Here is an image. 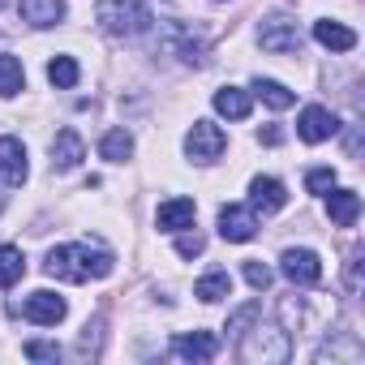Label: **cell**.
<instances>
[{"label":"cell","mask_w":365,"mask_h":365,"mask_svg":"<svg viewBox=\"0 0 365 365\" xmlns=\"http://www.w3.org/2000/svg\"><path fill=\"white\" fill-rule=\"evenodd\" d=\"M250 108H254V103H250L245 91H237V86H220V91H215V112H220V116H228V120H245Z\"/></svg>","instance_id":"obj_18"},{"label":"cell","mask_w":365,"mask_h":365,"mask_svg":"<svg viewBox=\"0 0 365 365\" xmlns=\"http://www.w3.org/2000/svg\"><path fill=\"white\" fill-rule=\"evenodd\" d=\"M26 275V258L18 245H0V288H14Z\"/></svg>","instance_id":"obj_22"},{"label":"cell","mask_w":365,"mask_h":365,"mask_svg":"<svg viewBox=\"0 0 365 365\" xmlns=\"http://www.w3.org/2000/svg\"><path fill=\"white\" fill-rule=\"evenodd\" d=\"M5 5H9V0H0V9H5Z\"/></svg>","instance_id":"obj_31"},{"label":"cell","mask_w":365,"mask_h":365,"mask_svg":"<svg viewBox=\"0 0 365 365\" xmlns=\"http://www.w3.org/2000/svg\"><path fill=\"white\" fill-rule=\"evenodd\" d=\"M22 86H26L22 61H18V56H0V99H14Z\"/></svg>","instance_id":"obj_24"},{"label":"cell","mask_w":365,"mask_h":365,"mask_svg":"<svg viewBox=\"0 0 365 365\" xmlns=\"http://www.w3.org/2000/svg\"><path fill=\"white\" fill-rule=\"evenodd\" d=\"M95 18L108 35L116 39H133V35H146L150 31V9H146V0H99L95 5Z\"/></svg>","instance_id":"obj_3"},{"label":"cell","mask_w":365,"mask_h":365,"mask_svg":"<svg viewBox=\"0 0 365 365\" xmlns=\"http://www.w3.org/2000/svg\"><path fill=\"white\" fill-rule=\"evenodd\" d=\"M82 159H86L82 133H78V129H61V133L52 138V168H56V172H69V168H78Z\"/></svg>","instance_id":"obj_12"},{"label":"cell","mask_w":365,"mask_h":365,"mask_svg":"<svg viewBox=\"0 0 365 365\" xmlns=\"http://www.w3.org/2000/svg\"><path fill=\"white\" fill-rule=\"evenodd\" d=\"M202 250H207L202 232H185V228H180V237H176V254H180V258H198Z\"/></svg>","instance_id":"obj_27"},{"label":"cell","mask_w":365,"mask_h":365,"mask_svg":"<svg viewBox=\"0 0 365 365\" xmlns=\"http://www.w3.org/2000/svg\"><path fill=\"white\" fill-rule=\"evenodd\" d=\"M254 232H258V215H254V207H237V202H228L224 211H220V237L224 241H254Z\"/></svg>","instance_id":"obj_8"},{"label":"cell","mask_w":365,"mask_h":365,"mask_svg":"<svg viewBox=\"0 0 365 365\" xmlns=\"http://www.w3.org/2000/svg\"><path fill=\"white\" fill-rule=\"evenodd\" d=\"M331 185H335V168H309V176H305L309 194H327Z\"/></svg>","instance_id":"obj_26"},{"label":"cell","mask_w":365,"mask_h":365,"mask_svg":"<svg viewBox=\"0 0 365 365\" xmlns=\"http://www.w3.org/2000/svg\"><path fill=\"white\" fill-rule=\"evenodd\" d=\"M250 202H254V211H262V215L284 211V202H288L284 180H275V176H254V180H250Z\"/></svg>","instance_id":"obj_10"},{"label":"cell","mask_w":365,"mask_h":365,"mask_svg":"<svg viewBox=\"0 0 365 365\" xmlns=\"http://www.w3.org/2000/svg\"><path fill=\"white\" fill-rule=\"evenodd\" d=\"M172 43H176V52H180V61H185V65H202L207 61V43L194 39L185 26H172Z\"/></svg>","instance_id":"obj_25"},{"label":"cell","mask_w":365,"mask_h":365,"mask_svg":"<svg viewBox=\"0 0 365 365\" xmlns=\"http://www.w3.org/2000/svg\"><path fill=\"white\" fill-rule=\"evenodd\" d=\"M172 352H176L180 361H211V356L220 352V339H215L211 331H194V335H176V339H172Z\"/></svg>","instance_id":"obj_15"},{"label":"cell","mask_w":365,"mask_h":365,"mask_svg":"<svg viewBox=\"0 0 365 365\" xmlns=\"http://www.w3.org/2000/svg\"><path fill=\"white\" fill-rule=\"evenodd\" d=\"M228 292H232V279H228V271H207V275L194 284V297H198V301H207V305L224 301Z\"/></svg>","instance_id":"obj_20"},{"label":"cell","mask_w":365,"mask_h":365,"mask_svg":"<svg viewBox=\"0 0 365 365\" xmlns=\"http://www.w3.org/2000/svg\"><path fill=\"white\" fill-rule=\"evenodd\" d=\"M327 215H331L335 228H352V224L361 220V194L331 185V190H327Z\"/></svg>","instance_id":"obj_13"},{"label":"cell","mask_w":365,"mask_h":365,"mask_svg":"<svg viewBox=\"0 0 365 365\" xmlns=\"http://www.w3.org/2000/svg\"><path fill=\"white\" fill-rule=\"evenodd\" d=\"M78 78H82V69H78L73 56H56V61H48V82H52L56 91H73Z\"/></svg>","instance_id":"obj_23"},{"label":"cell","mask_w":365,"mask_h":365,"mask_svg":"<svg viewBox=\"0 0 365 365\" xmlns=\"http://www.w3.org/2000/svg\"><path fill=\"white\" fill-rule=\"evenodd\" d=\"M65 297H56V292H48V288H39V292H31L26 297V305H22V314L31 318V322H39V327H56L61 318H65Z\"/></svg>","instance_id":"obj_9"},{"label":"cell","mask_w":365,"mask_h":365,"mask_svg":"<svg viewBox=\"0 0 365 365\" xmlns=\"http://www.w3.org/2000/svg\"><path fill=\"white\" fill-rule=\"evenodd\" d=\"M194 215H198L194 198H172V202H159L155 224H159V232H180V228L194 224Z\"/></svg>","instance_id":"obj_14"},{"label":"cell","mask_w":365,"mask_h":365,"mask_svg":"<svg viewBox=\"0 0 365 365\" xmlns=\"http://www.w3.org/2000/svg\"><path fill=\"white\" fill-rule=\"evenodd\" d=\"M245 284H250L254 292H267V288H271V267H262V262H245Z\"/></svg>","instance_id":"obj_28"},{"label":"cell","mask_w":365,"mask_h":365,"mask_svg":"<svg viewBox=\"0 0 365 365\" xmlns=\"http://www.w3.org/2000/svg\"><path fill=\"white\" fill-rule=\"evenodd\" d=\"M99 155H103L108 163H125V159L133 155V138H129L125 129H108V133L99 138Z\"/></svg>","instance_id":"obj_21"},{"label":"cell","mask_w":365,"mask_h":365,"mask_svg":"<svg viewBox=\"0 0 365 365\" xmlns=\"http://www.w3.org/2000/svg\"><path fill=\"white\" fill-rule=\"evenodd\" d=\"M224 146H228V138H224V129L211 125V120H194V129L185 133V150H190V159H198V163H215V159L224 155Z\"/></svg>","instance_id":"obj_5"},{"label":"cell","mask_w":365,"mask_h":365,"mask_svg":"<svg viewBox=\"0 0 365 365\" xmlns=\"http://www.w3.org/2000/svg\"><path fill=\"white\" fill-rule=\"evenodd\" d=\"M43 271H48L52 279H65V284H86L91 275H95V279L112 275V254L99 250V245H86V241H78V245H56V250L48 254Z\"/></svg>","instance_id":"obj_1"},{"label":"cell","mask_w":365,"mask_h":365,"mask_svg":"<svg viewBox=\"0 0 365 365\" xmlns=\"http://www.w3.org/2000/svg\"><path fill=\"white\" fill-rule=\"evenodd\" d=\"M22 352H26L31 361H61V348H56V344H39V339H31Z\"/></svg>","instance_id":"obj_29"},{"label":"cell","mask_w":365,"mask_h":365,"mask_svg":"<svg viewBox=\"0 0 365 365\" xmlns=\"http://www.w3.org/2000/svg\"><path fill=\"white\" fill-rule=\"evenodd\" d=\"M279 271H284V279H292V284H301V288H314V284L322 279V262H318L314 250H284Z\"/></svg>","instance_id":"obj_7"},{"label":"cell","mask_w":365,"mask_h":365,"mask_svg":"<svg viewBox=\"0 0 365 365\" xmlns=\"http://www.w3.org/2000/svg\"><path fill=\"white\" fill-rule=\"evenodd\" d=\"M241 361H250V365H284L288 356H292V339H288V331L284 327H275V322H254V331H245L241 335Z\"/></svg>","instance_id":"obj_2"},{"label":"cell","mask_w":365,"mask_h":365,"mask_svg":"<svg viewBox=\"0 0 365 365\" xmlns=\"http://www.w3.org/2000/svg\"><path fill=\"white\" fill-rule=\"evenodd\" d=\"M254 95H258L267 108H275V112H284V108L297 103V95H292L284 82H275V78H254Z\"/></svg>","instance_id":"obj_19"},{"label":"cell","mask_w":365,"mask_h":365,"mask_svg":"<svg viewBox=\"0 0 365 365\" xmlns=\"http://www.w3.org/2000/svg\"><path fill=\"white\" fill-rule=\"evenodd\" d=\"M258 43H262V52L292 56V52H301V31H297V22H292V18L275 14V18H267V22L258 26Z\"/></svg>","instance_id":"obj_4"},{"label":"cell","mask_w":365,"mask_h":365,"mask_svg":"<svg viewBox=\"0 0 365 365\" xmlns=\"http://www.w3.org/2000/svg\"><path fill=\"white\" fill-rule=\"evenodd\" d=\"M26 146L18 142V138H0V180H5V185H22L26 180Z\"/></svg>","instance_id":"obj_11"},{"label":"cell","mask_w":365,"mask_h":365,"mask_svg":"<svg viewBox=\"0 0 365 365\" xmlns=\"http://www.w3.org/2000/svg\"><path fill=\"white\" fill-rule=\"evenodd\" d=\"M356 288H361V254L348 258V292H356Z\"/></svg>","instance_id":"obj_30"},{"label":"cell","mask_w":365,"mask_h":365,"mask_svg":"<svg viewBox=\"0 0 365 365\" xmlns=\"http://www.w3.org/2000/svg\"><path fill=\"white\" fill-rule=\"evenodd\" d=\"M314 39H318L327 52H352V48H356V35H352L344 22H331V18L314 22Z\"/></svg>","instance_id":"obj_17"},{"label":"cell","mask_w":365,"mask_h":365,"mask_svg":"<svg viewBox=\"0 0 365 365\" xmlns=\"http://www.w3.org/2000/svg\"><path fill=\"white\" fill-rule=\"evenodd\" d=\"M18 14L31 26H56L65 18V0H18Z\"/></svg>","instance_id":"obj_16"},{"label":"cell","mask_w":365,"mask_h":365,"mask_svg":"<svg viewBox=\"0 0 365 365\" xmlns=\"http://www.w3.org/2000/svg\"><path fill=\"white\" fill-rule=\"evenodd\" d=\"M335 133H339V116H335L331 108H322V103H309V108L297 116V138L309 142V146H318V142H327V138H335Z\"/></svg>","instance_id":"obj_6"}]
</instances>
